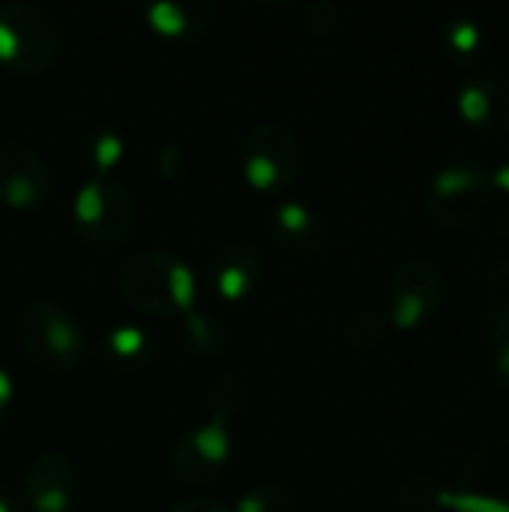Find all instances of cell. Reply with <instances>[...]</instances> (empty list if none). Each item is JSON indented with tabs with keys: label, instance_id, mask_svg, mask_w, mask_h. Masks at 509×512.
<instances>
[{
	"label": "cell",
	"instance_id": "6da1fadb",
	"mask_svg": "<svg viewBox=\"0 0 509 512\" xmlns=\"http://www.w3.org/2000/svg\"><path fill=\"white\" fill-rule=\"evenodd\" d=\"M240 405L243 381L222 372L204 396V423L180 432L171 444V471L183 483H210L228 468L234 453L231 420Z\"/></svg>",
	"mask_w": 509,
	"mask_h": 512
},
{
	"label": "cell",
	"instance_id": "7a4b0ae2",
	"mask_svg": "<svg viewBox=\"0 0 509 512\" xmlns=\"http://www.w3.org/2000/svg\"><path fill=\"white\" fill-rule=\"evenodd\" d=\"M117 291L135 312L150 318H183L198 300L192 267L165 249L129 255L117 273Z\"/></svg>",
	"mask_w": 509,
	"mask_h": 512
},
{
	"label": "cell",
	"instance_id": "3957f363",
	"mask_svg": "<svg viewBox=\"0 0 509 512\" xmlns=\"http://www.w3.org/2000/svg\"><path fill=\"white\" fill-rule=\"evenodd\" d=\"M15 336L27 360L48 375L75 372L87 351L81 321L54 300L24 303L15 315Z\"/></svg>",
	"mask_w": 509,
	"mask_h": 512
},
{
	"label": "cell",
	"instance_id": "277c9868",
	"mask_svg": "<svg viewBox=\"0 0 509 512\" xmlns=\"http://www.w3.org/2000/svg\"><path fill=\"white\" fill-rule=\"evenodd\" d=\"M237 165L249 189L261 195H282L303 174V144L285 123L261 120L240 138Z\"/></svg>",
	"mask_w": 509,
	"mask_h": 512
},
{
	"label": "cell",
	"instance_id": "5b68a950",
	"mask_svg": "<svg viewBox=\"0 0 509 512\" xmlns=\"http://www.w3.org/2000/svg\"><path fill=\"white\" fill-rule=\"evenodd\" d=\"M492 198V171L477 159H453L429 180L423 207L435 228L462 231L489 210Z\"/></svg>",
	"mask_w": 509,
	"mask_h": 512
},
{
	"label": "cell",
	"instance_id": "8992f818",
	"mask_svg": "<svg viewBox=\"0 0 509 512\" xmlns=\"http://www.w3.org/2000/svg\"><path fill=\"white\" fill-rule=\"evenodd\" d=\"M135 198L126 183L114 180L111 174H93L81 183L72 198V225L81 243L93 249H117L135 231Z\"/></svg>",
	"mask_w": 509,
	"mask_h": 512
},
{
	"label": "cell",
	"instance_id": "52a82bcc",
	"mask_svg": "<svg viewBox=\"0 0 509 512\" xmlns=\"http://www.w3.org/2000/svg\"><path fill=\"white\" fill-rule=\"evenodd\" d=\"M57 21L33 3L0 6V66L15 75H42L60 57Z\"/></svg>",
	"mask_w": 509,
	"mask_h": 512
},
{
	"label": "cell",
	"instance_id": "ba28073f",
	"mask_svg": "<svg viewBox=\"0 0 509 512\" xmlns=\"http://www.w3.org/2000/svg\"><path fill=\"white\" fill-rule=\"evenodd\" d=\"M435 510L509 512V438L486 444L459 471L456 486L438 489Z\"/></svg>",
	"mask_w": 509,
	"mask_h": 512
},
{
	"label": "cell",
	"instance_id": "9c48e42d",
	"mask_svg": "<svg viewBox=\"0 0 509 512\" xmlns=\"http://www.w3.org/2000/svg\"><path fill=\"white\" fill-rule=\"evenodd\" d=\"M447 300L444 270L429 258L405 261L387 288V321L393 330L414 333L426 327Z\"/></svg>",
	"mask_w": 509,
	"mask_h": 512
},
{
	"label": "cell",
	"instance_id": "30bf717a",
	"mask_svg": "<svg viewBox=\"0 0 509 512\" xmlns=\"http://www.w3.org/2000/svg\"><path fill=\"white\" fill-rule=\"evenodd\" d=\"M51 192V168L36 150L18 141L0 144V207L36 210L51 198Z\"/></svg>",
	"mask_w": 509,
	"mask_h": 512
},
{
	"label": "cell",
	"instance_id": "8fae6325",
	"mask_svg": "<svg viewBox=\"0 0 509 512\" xmlns=\"http://www.w3.org/2000/svg\"><path fill=\"white\" fill-rule=\"evenodd\" d=\"M78 468L60 450L36 453L24 468V507L30 512H69L78 501Z\"/></svg>",
	"mask_w": 509,
	"mask_h": 512
},
{
	"label": "cell",
	"instance_id": "7c38bea8",
	"mask_svg": "<svg viewBox=\"0 0 509 512\" xmlns=\"http://www.w3.org/2000/svg\"><path fill=\"white\" fill-rule=\"evenodd\" d=\"M459 117L492 138L509 135V78L501 72H474L456 96Z\"/></svg>",
	"mask_w": 509,
	"mask_h": 512
},
{
	"label": "cell",
	"instance_id": "4fadbf2b",
	"mask_svg": "<svg viewBox=\"0 0 509 512\" xmlns=\"http://www.w3.org/2000/svg\"><path fill=\"white\" fill-rule=\"evenodd\" d=\"M207 276H210L213 291L222 300H228V303L246 300L264 276L261 249L249 240H228L210 255Z\"/></svg>",
	"mask_w": 509,
	"mask_h": 512
},
{
	"label": "cell",
	"instance_id": "5bb4252c",
	"mask_svg": "<svg viewBox=\"0 0 509 512\" xmlns=\"http://www.w3.org/2000/svg\"><path fill=\"white\" fill-rule=\"evenodd\" d=\"M267 231L273 246L291 258H315L327 246V225L321 213L306 201H282L270 213Z\"/></svg>",
	"mask_w": 509,
	"mask_h": 512
},
{
	"label": "cell",
	"instance_id": "9a60e30c",
	"mask_svg": "<svg viewBox=\"0 0 509 512\" xmlns=\"http://www.w3.org/2000/svg\"><path fill=\"white\" fill-rule=\"evenodd\" d=\"M147 24L177 42L198 39L213 21V3L207 0H159L144 6Z\"/></svg>",
	"mask_w": 509,
	"mask_h": 512
},
{
	"label": "cell",
	"instance_id": "2e32d148",
	"mask_svg": "<svg viewBox=\"0 0 509 512\" xmlns=\"http://www.w3.org/2000/svg\"><path fill=\"white\" fill-rule=\"evenodd\" d=\"M180 345L195 357H219L228 345V330L216 315L192 309L180 318Z\"/></svg>",
	"mask_w": 509,
	"mask_h": 512
},
{
	"label": "cell",
	"instance_id": "e0dca14e",
	"mask_svg": "<svg viewBox=\"0 0 509 512\" xmlns=\"http://www.w3.org/2000/svg\"><path fill=\"white\" fill-rule=\"evenodd\" d=\"M444 48L459 66H471L486 51V33L483 27L468 15H453L444 24Z\"/></svg>",
	"mask_w": 509,
	"mask_h": 512
},
{
	"label": "cell",
	"instance_id": "ac0fdd59",
	"mask_svg": "<svg viewBox=\"0 0 509 512\" xmlns=\"http://www.w3.org/2000/svg\"><path fill=\"white\" fill-rule=\"evenodd\" d=\"M105 357L120 366H138L153 357V342L150 333L132 324H117L114 330L105 333Z\"/></svg>",
	"mask_w": 509,
	"mask_h": 512
},
{
	"label": "cell",
	"instance_id": "d6986e66",
	"mask_svg": "<svg viewBox=\"0 0 509 512\" xmlns=\"http://www.w3.org/2000/svg\"><path fill=\"white\" fill-rule=\"evenodd\" d=\"M387 333H390V321L378 309H360L342 327V339L354 351H372V348H378L387 339Z\"/></svg>",
	"mask_w": 509,
	"mask_h": 512
},
{
	"label": "cell",
	"instance_id": "ffe728a7",
	"mask_svg": "<svg viewBox=\"0 0 509 512\" xmlns=\"http://www.w3.org/2000/svg\"><path fill=\"white\" fill-rule=\"evenodd\" d=\"M234 512H297V498L282 483H258L240 495Z\"/></svg>",
	"mask_w": 509,
	"mask_h": 512
},
{
	"label": "cell",
	"instance_id": "44dd1931",
	"mask_svg": "<svg viewBox=\"0 0 509 512\" xmlns=\"http://www.w3.org/2000/svg\"><path fill=\"white\" fill-rule=\"evenodd\" d=\"M486 312L489 324L509 330V261H501L486 276Z\"/></svg>",
	"mask_w": 509,
	"mask_h": 512
},
{
	"label": "cell",
	"instance_id": "7402d4cb",
	"mask_svg": "<svg viewBox=\"0 0 509 512\" xmlns=\"http://www.w3.org/2000/svg\"><path fill=\"white\" fill-rule=\"evenodd\" d=\"M87 153H90V162H93L96 174L108 177V171L123 159L126 141H123L117 132H111V129H99V132H93V138L87 141Z\"/></svg>",
	"mask_w": 509,
	"mask_h": 512
},
{
	"label": "cell",
	"instance_id": "603a6c76",
	"mask_svg": "<svg viewBox=\"0 0 509 512\" xmlns=\"http://www.w3.org/2000/svg\"><path fill=\"white\" fill-rule=\"evenodd\" d=\"M486 354H489V366H492L495 381L509 390V330L489 324V330H486Z\"/></svg>",
	"mask_w": 509,
	"mask_h": 512
},
{
	"label": "cell",
	"instance_id": "cb8c5ba5",
	"mask_svg": "<svg viewBox=\"0 0 509 512\" xmlns=\"http://www.w3.org/2000/svg\"><path fill=\"white\" fill-rule=\"evenodd\" d=\"M303 24L309 33L315 36H333L342 24V15H339V6L336 3H327V0H315L303 9Z\"/></svg>",
	"mask_w": 509,
	"mask_h": 512
},
{
	"label": "cell",
	"instance_id": "d4e9b609",
	"mask_svg": "<svg viewBox=\"0 0 509 512\" xmlns=\"http://www.w3.org/2000/svg\"><path fill=\"white\" fill-rule=\"evenodd\" d=\"M183 168H186V156H183L180 144H174V141L162 144L159 153H156V171H159V177L162 180H177L183 174Z\"/></svg>",
	"mask_w": 509,
	"mask_h": 512
},
{
	"label": "cell",
	"instance_id": "484cf974",
	"mask_svg": "<svg viewBox=\"0 0 509 512\" xmlns=\"http://www.w3.org/2000/svg\"><path fill=\"white\" fill-rule=\"evenodd\" d=\"M12 399H15V390H12V378L6 369H0V432L6 429L9 423V414H12Z\"/></svg>",
	"mask_w": 509,
	"mask_h": 512
},
{
	"label": "cell",
	"instance_id": "4316f807",
	"mask_svg": "<svg viewBox=\"0 0 509 512\" xmlns=\"http://www.w3.org/2000/svg\"><path fill=\"white\" fill-rule=\"evenodd\" d=\"M168 512H231L222 501H213V498H189V501H180L174 504Z\"/></svg>",
	"mask_w": 509,
	"mask_h": 512
},
{
	"label": "cell",
	"instance_id": "83f0119b",
	"mask_svg": "<svg viewBox=\"0 0 509 512\" xmlns=\"http://www.w3.org/2000/svg\"><path fill=\"white\" fill-rule=\"evenodd\" d=\"M489 171H492V186H495V192L509 195V159L507 162H501V165H495V168H489Z\"/></svg>",
	"mask_w": 509,
	"mask_h": 512
},
{
	"label": "cell",
	"instance_id": "f1b7e54d",
	"mask_svg": "<svg viewBox=\"0 0 509 512\" xmlns=\"http://www.w3.org/2000/svg\"><path fill=\"white\" fill-rule=\"evenodd\" d=\"M24 501H18L12 492H6V489H0V512H24Z\"/></svg>",
	"mask_w": 509,
	"mask_h": 512
},
{
	"label": "cell",
	"instance_id": "f546056e",
	"mask_svg": "<svg viewBox=\"0 0 509 512\" xmlns=\"http://www.w3.org/2000/svg\"><path fill=\"white\" fill-rule=\"evenodd\" d=\"M495 231H498V237H501V240H504V243L509 246V207L504 210V213H501V216H498V222H495Z\"/></svg>",
	"mask_w": 509,
	"mask_h": 512
}]
</instances>
